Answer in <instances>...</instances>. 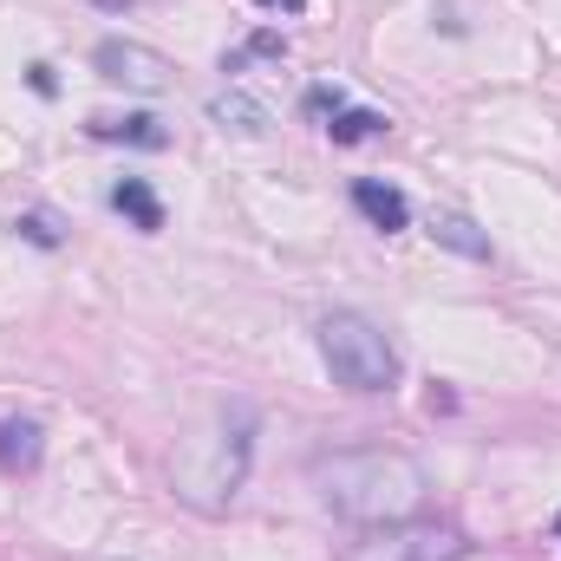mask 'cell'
<instances>
[{"instance_id":"6da1fadb","label":"cell","mask_w":561,"mask_h":561,"mask_svg":"<svg viewBox=\"0 0 561 561\" xmlns=\"http://www.w3.org/2000/svg\"><path fill=\"white\" fill-rule=\"evenodd\" d=\"M313 483H320V496L340 516L373 523V529L412 523L424 510V490H431L424 470L405 450H340V457H320L313 463Z\"/></svg>"},{"instance_id":"7a4b0ae2","label":"cell","mask_w":561,"mask_h":561,"mask_svg":"<svg viewBox=\"0 0 561 561\" xmlns=\"http://www.w3.org/2000/svg\"><path fill=\"white\" fill-rule=\"evenodd\" d=\"M320 359L346 392H392L399 386V346L366 313H327L320 320Z\"/></svg>"},{"instance_id":"3957f363","label":"cell","mask_w":561,"mask_h":561,"mask_svg":"<svg viewBox=\"0 0 561 561\" xmlns=\"http://www.w3.org/2000/svg\"><path fill=\"white\" fill-rule=\"evenodd\" d=\"M463 542L450 529H419V523H386L373 542H359L353 561H457Z\"/></svg>"},{"instance_id":"277c9868","label":"cell","mask_w":561,"mask_h":561,"mask_svg":"<svg viewBox=\"0 0 561 561\" xmlns=\"http://www.w3.org/2000/svg\"><path fill=\"white\" fill-rule=\"evenodd\" d=\"M92 66H99L112 85H131V92H163V85H170V59L150 53V46H138V39H105V46L92 53Z\"/></svg>"},{"instance_id":"5b68a950","label":"cell","mask_w":561,"mask_h":561,"mask_svg":"<svg viewBox=\"0 0 561 561\" xmlns=\"http://www.w3.org/2000/svg\"><path fill=\"white\" fill-rule=\"evenodd\" d=\"M307 112H313V118H327V138H333V144H366V138H386V131H392V118H386V112L346 105V92H340V85H313V92H307Z\"/></svg>"},{"instance_id":"8992f818","label":"cell","mask_w":561,"mask_h":561,"mask_svg":"<svg viewBox=\"0 0 561 561\" xmlns=\"http://www.w3.org/2000/svg\"><path fill=\"white\" fill-rule=\"evenodd\" d=\"M353 203H359V216H366L373 229H386V236H399V229L412 222V203H405L392 183H379V176H359V183H353Z\"/></svg>"},{"instance_id":"52a82bcc","label":"cell","mask_w":561,"mask_h":561,"mask_svg":"<svg viewBox=\"0 0 561 561\" xmlns=\"http://www.w3.org/2000/svg\"><path fill=\"white\" fill-rule=\"evenodd\" d=\"M112 209L131 216V229H144V236L163 229V203H157V190H150L144 176H118V183H112Z\"/></svg>"},{"instance_id":"ba28073f","label":"cell","mask_w":561,"mask_h":561,"mask_svg":"<svg viewBox=\"0 0 561 561\" xmlns=\"http://www.w3.org/2000/svg\"><path fill=\"white\" fill-rule=\"evenodd\" d=\"M85 131L99 144H138V150H163V144H170V131H163L157 118H144V112H131V118H92Z\"/></svg>"},{"instance_id":"9c48e42d","label":"cell","mask_w":561,"mask_h":561,"mask_svg":"<svg viewBox=\"0 0 561 561\" xmlns=\"http://www.w3.org/2000/svg\"><path fill=\"white\" fill-rule=\"evenodd\" d=\"M39 424L33 419H0V470H33L39 463Z\"/></svg>"},{"instance_id":"30bf717a","label":"cell","mask_w":561,"mask_h":561,"mask_svg":"<svg viewBox=\"0 0 561 561\" xmlns=\"http://www.w3.org/2000/svg\"><path fill=\"white\" fill-rule=\"evenodd\" d=\"M209 118H216V125H236V131H249V138H255V131H268V105H255V99H242V92L216 99V105H209Z\"/></svg>"},{"instance_id":"8fae6325","label":"cell","mask_w":561,"mask_h":561,"mask_svg":"<svg viewBox=\"0 0 561 561\" xmlns=\"http://www.w3.org/2000/svg\"><path fill=\"white\" fill-rule=\"evenodd\" d=\"M437 242L457 249V255H477V262L490 255V236H477V222H463V216H444V222H437Z\"/></svg>"},{"instance_id":"7c38bea8","label":"cell","mask_w":561,"mask_h":561,"mask_svg":"<svg viewBox=\"0 0 561 561\" xmlns=\"http://www.w3.org/2000/svg\"><path fill=\"white\" fill-rule=\"evenodd\" d=\"M280 53H287V39H280V33H255L249 46H236V53L222 59V72H242L249 59H280Z\"/></svg>"},{"instance_id":"4fadbf2b","label":"cell","mask_w":561,"mask_h":561,"mask_svg":"<svg viewBox=\"0 0 561 561\" xmlns=\"http://www.w3.org/2000/svg\"><path fill=\"white\" fill-rule=\"evenodd\" d=\"M13 229H20V236H26V242H39V249H53V242H59V229H53V222H46V216H20V222H13Z\"/></svg>"},{"instance_id":"5bb4252c","label":"cell","mask_w":561,"mask_h":561,"mask_svg":"<svg viewBox=\"0 0 561 561\" xmlns=\"http://www.w3.org/2000/svg\"><path fill=\"white\" fill-rule=\"evenodd\" d=\"M255 7H268V13H300L307 0H255Z\"/></svg>"},{"instance_id":"9a60e30c","label":"cell","mask_w":561,"mask_h":561,"mask_svg":"<svg viewBox=\"0 0 561 561\" xmlns=\"http://www.w3.org/2000/svg\"><path fill=\"white\" fill-rule=\"evenodd\" d=\"M99 7H125V0H99Z\"/></svg>"},{"instance_id":"2e32d148","label":"cell","mask_w":561,"mask_h":561,"mask_svg":"<svg viewBox=\"0 0 561 561\" xmlns=\"http://www.w3.org/2000/svg\"><path fill=\"white\" fill-rule=\"evenodd\" d=\"M556 536H561V516H556Z\"/></svg>"}]
</instances>
